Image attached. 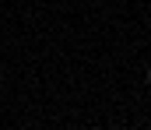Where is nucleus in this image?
Wrapping results in <instances>:
<instances>
[{"mask_svg":"<svg viewBox=\"0 0 151 130\" xmlns=\"http://www.w3.org/2000/svg\"><path fill=\"white\" fill-rule=\"evenodd\" d=\"M148 85H151V70H148Z\"/></svg>","mask_w":151,"mask_h":130,"instance_id":"obj_1","label":"nucleus"}]
</instances>
